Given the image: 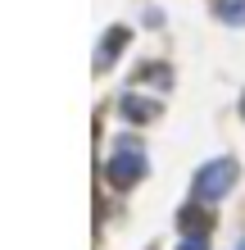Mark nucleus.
<instances>
[{"instance_id":"obj_8","label":"nucleus","mask_w":245,"mask_h":250,"mask_svg":"<svg viewBox=\"0 0 245 250\" xmlns=\"http://www.w3.org/2000/svg\"><path fill=\"white\" fill-rule=\"evenodd\" d=\"M236 250H245V237H241V241H236Z\"/></svg>"},{"instance_id":"obj_4","label":"nucleus","mask_w":245,"mask_h":250,"mask_svg":"<svg viewBox=\"0 0 245 250\" xmlns=\"http://www.w3.org/2000/svg\"><path fill=\"white\" fill-rule=\"evenodd\" d=\"M123 41H127V27H109L105 41H100V55H95V68H109L113 60H118V50H123Z\"/></svg>"},{"instance_id":"obj_7","label":"nucleus","mask_w":245,"mask_h":250,"mask_svg":"<svg viewBox=\"0 0 245 250\" xmlns=\"http://www.w3.org/2000/svg\"><path fill=\"white\" fill-rule=\"evenodd\" d=\"M241 119H245V91H241Z\"/></svg>"},{"instance_id":"obj_6","label":"nucleus","mask_w":245,"mask_h":250,"mask_svg":"<svg viewBox=\"0 0 245 250\" xmlns=\"http://www.w3.org/2000/svg\"><path fill=\"white\" fill-rule=\"evenodd\" d=\"M177 250H209V241H205V237H186Z\"/></svg>"},{"instance_id":"obj_1","label":"nucleus","mask_w":245,"mask_h":250,"mask_svg":"<svg viewBox=\"0 0 245 250\" xmlns=\"http://www.w3.org/2000/svg\"><path fill=\"white\" fill-rule=\"evenodd\" d=\"M105 178H109V187H118V191L136 187L141 178H146V146H141L136 137H118L109 164H105Z\"/></svg>"},{"instance_id":"obj_2","label":"nucleus","mask_w":245,"mask_h":250,"mask_svg":"<svg viewBox=\"0 0 245 250\" xmlns=\"http://www.w3.org/2000/svg\"><path fill=\"white\" fill-rule=\"evenodd\" d=\"M236 178H241V168H236V159L232 155H218V159H209V164H200L195 168V200H209V205H218L227 191L236 187Z\"/></svg>"},{"instance_id":"obj_3","label":"nucleus","mask_w":245,"mask_h":250,"mask_svg":"<svg viewBox=\"0 0 245 250\" xmlns=\"http://www.w3.org/2000/svg\"><path fill=\"white\" fill-rule=\"evenodd\" d=\"M118 109H123L127 123H154V119H159V100H150V96H141V91H123Z\"/></svg>"},{"instance_id":"obj_5","label":"nucleus","mask_w":245,"mask_h":250,"mask_svg":"<svg viewBox=\"0 0 245 250\" xmlns=\"http://www.w3.org/2000/svg\"><path fill=\"white\" fill-rule=\"evenodd\" d=\"M213 14H218V23L245 27V0H213Z\"/></svg>"}]
</instances>
